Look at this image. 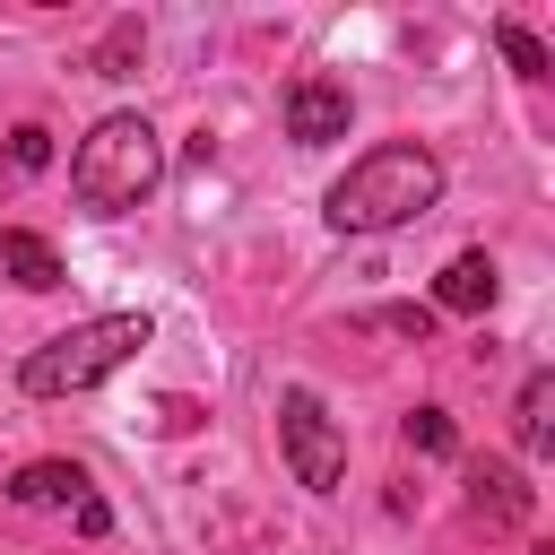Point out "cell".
I'll return each instance as SVG.
<instances>
[{"label":"cell","instance_id":"obj_1","mask_svg":"<svg viewBox=\"0 0 555 555\" xmlns=\"http://www.w3.org/2000/svg\"><path fill=\"white\" fill-rule=\"evenodd\" d=\"M434 199H442V156L416 147V139H390V147H364V156L330 182L321 217H330L338 234H390V225H416Z\"/></svg>","mask_w":555,"mask_h":555},{"label":"cell","instance_id":"obj_2","mask_svg":"<svg viewBox=\"0 0 555 555\" xmlns=\"http://www.w3.org/2000/svg\"><path fill=\"white\" fill-rule=\"evenodd\" d=\"M156 182H165V147H156V130H147V113H104V121L78 139V156H69V191H78V208H95V217H130Z\"/></svg>","mask_w":555,"mask_h":555},{"label":"cell","instance_id":"obj_3","mask_svg":"<svg viewBox=\"0 0 555 555\" xmlns=\"http://www.w3.org/2000/svg\"><path fill=\"white\" fill-rule=\"evenodd\" d=\"M139 347H147V312H95V321L43 338V347L17 364V390H26V399H78V390H95L104 373H121Z\"/></svg>","mask_w":555,"mask_h":555},{"label":"cell","instance_id":"obj_4","mask_svg":"<svg viewBox=\"0 0 555 555\" xmlns=\"http://www.w3.org/2000/svg\"><path fill=\"white\" fill-rule=\"evenodd\" d=\"M278 451H286V468H295L304 494H338V477H347V434H338V416H330L312 390H286V399H278Z\"/></svg>","mask_w":555,"mask_h":555},{"label":"cell","instance_id":"obj_5","mask_svg":"<svg viewBox=\"0 0 555 555\" xmlns=\"http://www.w3.org/2000/svg\"><path fill=\"white\" fill-rule=\"evenodd\" d=\"M347 121H356V104H347L338 78H295L286 87V139L295 147H330V139H347Z\"/></svg>","mask_w":555,"mask_h":555},{"label":"cell","instance_id":"obj_6","mask_svg":"<svg viewBox=\"0 0 555 555\" xmlns=\"http://www.w3.org/2000/svg\"><path fill=\"white\" fill-rule=\"evenodd\" d=\"M468 512H477L486 529H520V520L538 512V486H529L512 460L486 451V460H468Z\"/></svg>","mask_w":555,"mask_h":555},{"label":"cell","instance_id":"obj_7","mask_svg":"<svg viewBox=\"0 0 555 555\" xmlns=\"http://www.w3.org/2000/svg\"><path fill=\"white\" fill-rule=\"evenodd\" d=\"M494 286H503V278H494V260H486V251H451V260H442V278H434V312H486V304H494Z\"/></svg>","mask_w":555,"mask_h":555},{"label":"cell","instance_id":"obj_8","mask_svg":"<svg viewBox=\"0 0 555 555\" xmlns=\"http://www.w3.org/2000/svg\"><path fill=\"white\" fill-rule=\"evenodd\" d=\"M78 494H87V468H78V460H26V468L9 477V503H26V512L78 503Z\"/></svg>","mask_w":555,"mask_h":555},{"label":"cell","instance_id":"obj_9","mask_svg":"<svg viewBox=\"0 0 555 555\" xmlns=\"http://www.w3.org/2000/svg\"><path fill=\"white\" fill-rule=\"evenodd\" d=\"M512 434H520V451H529V460H546V451H555V373H546V364H538V373L520 382Z\"/></svg>","mask_w":555,"mask_h":555},{"label":"cell","instance_id":"obj_10","mask_svg":"<svg viewBox=\"0 0 555 555\" xmlns=\"http://www.w3.org/2000/svg\"><path fill=\"white\" fill-rule=\"evenodd\" d=\"M0 269L26 286V295H43V286H61V251L43 243V234H26V225H0Z\"/></svg>","mask_w":555,"mask_h":555},{"label":"cell","instance_id":"obj_11","mask_svg":"<svg viewBox=\"0 0 555 555\" xmlns=\"http://www.w3.org/2000/svg\"><path fill=\"white\" fill-rule=\"evenodd\" d=\"M494 43H503V61H512L529 87H546V78H555V52H546L529 26H512V17H503V26H494Z\"/></svg>","mask_w":555,"mask_h":555},{"label":"cell","instance_id":"obj_12","mask_svg":"<svg viewBox=\"0 0 555 555\" xmlns=\"http://www.w3.org/2000/svg\"><path fill=\"white\" fill-rule=\"evenodd\" d=\"M408 442H416L425 460H451V451H460V434H451L442 408H416V416H408Z\"/></svg>","mask_w":555,"mask_h":555},{"label":"cell","instance_id":"obj_13","mask_svg":"<svg viewBox=\"0 0 555 555\" xmlns=\"http://www.w3.org/2000/svg\"><path fill=\"white\" fill-rule=\"evenodd\" d=\"M9 165H17V173H43V165H52V130H43V121H17V130H9Z\"/></svg>","mask_w":555,"mask_h":555},{"label":"cell","instance_id":"obj_14","mask_svg":"<svg viewBox=\"0 0 555 555\" xmlns=\"http://www.w3.org/2000/svg\"><path fill=\"white\" fill-rule=\"evenodd\" d=\"M373 330H390V338H416V347H425V338H434V312H425V304H390V312H373Z\"/></svg>","mask_w":555,"mask_h":555},{"label":"cell","instance_id":"obj_15","mask_svg":"<svg viewBox=\"0 0 555 555\" xmlns=\"http://www.w3.org/2000/svg\"><path fill=\"white\" fill-rule=\"evenodd\" d=\"M130 52H139V26H113V35H104V52H95V69H104V78H121V61H130Z\"/></svg>","mask_w":555,"mask_h":555},{"label":"cell","instance_id":"obj_16","mask_svg":"<svg viewBox=\"0 0 555 555\" xmlns=\"http://www.w3.org/2000/svg\"><path fill=\"white\" fill-rule=\"evenodd\" d=\"M69 512H78V538H104V529H113V512H104V503H95V494H78V503H69Z\"/></svg>","mask_w":555,"mask_h":555}]
</instances>
